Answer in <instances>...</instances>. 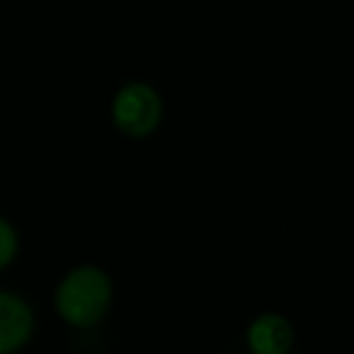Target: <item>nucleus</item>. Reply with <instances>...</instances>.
<instances>
[{
	"label": "nucleus",
	"instance_id": "obj_3",
	"mask_svg": "<svg viewBox=\"0 0 354 354\" xmlns=\"http://www.w3.org/2000/svg\"><path fill=\"white\" fill-rule=\"evenodd\" d=\"M37 330V315L22 294L0 289V354H17L30 344Z\"/></svg>",
	"mask_w": 354,
	"mask_h": 354
},
{
	"label": "nucleus",
	"instance_id": "obj_1",
	"mask_svg": "<svg viewBox=\"0 0 354 354\" xmlns=\"http://www.w3.org/2000/svg\"><path fill=\"white\" fill-rule=\"evenodd\" d=\"M114 304L112 277L97 265H78L59 279L54 289V310L75 330L95 328L107 318Z\"/></svg>",
	"mask_w": 354,
	"mask_h": 354
},
{
	"label": "nucleus",
	"instance_id": "obj_5",
	"mask_svg": "<svg viewBox=\"0 0 354 354\" xmlns=\"http://www.w3.org/2000/svg\"><path fill=\"white\" fill-rule=\"evenodd\" d=\"M20 252V233L10 218L0 216V272L8 270Z\"/></svg>",
	"mask_w": 354,
	"mask_h": 354
},
{
	"label": "nucleus",
	"instance_id": "obj_4",
	"mask_svg": "<svg viewBox=\"0 0 354 354\" xmlns=\"http://www.w3.org/2000/svg\"><path fill=\"white\" fill-rule=\"evenodd\" d=\"M294 325L277 310L255 315L245 330V342L250 354H291L294 349Z\"/></svg>",
	"mask_w": 354,
	"mask_h": 354
},
{
	"label": "nucleus",
	"instance_id": "obj_2",
	"mask_svg": "<svg viewBox=\"0 0 354 354\" xmlns=\"http://www.w3.org/2000/svg\"><path fill=\"white\" fill-rule=\"evenodd\" d=\"M112 124L119 133L129 138H146L158 131L165 117L162 95L143 80L122 85L112 97Z\"/></svg>",
	"mask_w": 354,
	"mask_h": 354
}]
</instances>
